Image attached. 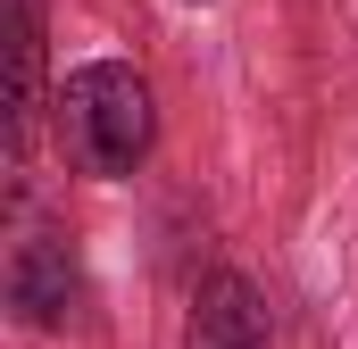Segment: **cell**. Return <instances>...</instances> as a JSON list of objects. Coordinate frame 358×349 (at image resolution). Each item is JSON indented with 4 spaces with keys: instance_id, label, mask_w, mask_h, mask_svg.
I'll list each match as a JSON object with an SVG mask.
<instances>
[{
    "instance_id": "obj_2",
    "label": "cell",
    "mask_w": 358,
    "mask_h": 349,
    "mask_svg": "<svg viewBox=\"0 0 358 349\" xmlns=\"http://www.w3.org/2000/svg\"><path fill=\"white\" fill-rule=\"evenodd\" d=\"M183 349H267V308L242 274H208L192 291V333Z\"/></svg>"
},
{
    "instance_id": "obj_3",
    "label": "cell",
    "mask_w": 358,
    "mask_h": 349,
    "mask_svg": "<svg viewBox=\"0 0 358 349\" xmlns=\"http://www.w3.org/2000/svg\"><path fill=\"white\" fill-rule=\"evenodd\" d=\"M67 299H76V258H67V242H50V233L17 242V258H8V308H17L25 325H67Z\"/></svg>"
},
{
    "instance_id": "obj_1",
    "label": "cell",
    "mask_w": 358,
    "mask_h": 349,
    "mask_svg": "<svg viewBox=\"0 0 358 349\" xmlns=\"http://www.w3.org/2000/svg\"><path fill=\"white\" fill-rule=\"evenodd\" d=\"M150 133H159V108H150V84L117 59H92L59 84V150L67 167L92 174V183H117L150 158Z\"/></svg>"
},
{
    "instance_id": "obj_4",
    "label": "cell",
    "mask_w": 358,
    "mask_h": 349,
    "mask_svg": "<svg viewBox=\"0 0 358 349\" xmlns=\"http://www.w3.org/2000/svg\"><path fill=\"white\" fill-rule=\"evenodd\" d=\"M17 17V167H25V150H34V117H42V17H34V0H17L8 8Z\"/></svg>"
}]
</instances>
